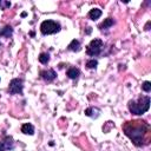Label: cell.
<instances>
[{
    "label": "cell",
    "instance_id": "cell-13",
    "mask_svg": "<svg viewBox=\"0 0 151 151\" xmlns=\"http://www.w3.org/2000/svg\"><path fill=\"white\" fill-rule=\"evenodd\" d=\"M113 24H114V20H113L112 18H107V19H105V20L99 25V28H100V29H106V28L111 27Z\"/></svg>",
    "mask_w": 151,
    "mask_h": 151
},
{
    "label": "cell",
    "instance_id": "cell-1",
    "mask_svg": "<svg viewBox=\"0 0 151 151\" xmlns=\"http://www.w3.org/2000/svg\"><path fill=\"white\" fill-rule=\"evenodd\" d=\"M123 131L126 137L136 145L142 146L149 143L150 125L144 120H131L123 125Z\"/></svg>",
    "mask_w": 151,
    "mask_h": 151
},
{
    "label": "cell",
    "instance_id": "cell-2",
    "mask_svg": "<svg viewBox=\"0 0 151 151\" xmlns=\"http://www.w3.org/2000/svg\"><path fill=\"white\" fill-rule=\"evenodd\" d=\"M127 107H129V111L132 114H136V116L143 114L150 107V97L149 96H143L137 101L136 100H130L129 104H127Z\"/></svg>",
    "mask_w": 151,
    "mask_h": 151
},
{
    "label": "cell",
    "instance_id": "cell-19",
    "mask_svg": "<svg viewBox=\"0 0 151 151\" xmlns=\"http://www.w3.org/2000/svg\"><path fill=\"white\" fill-rule=\"evenodd\" d=\"M5 150H6V147H5V145H4V142L0 140V151H5Z\"/></svg>",
    "mask_w": 151,
    "mask_h": 151
},
{
    "label": "cell",
    "instance_id": "cell-14",
    "mask_svg": "<svg viewBox=\"0 0 151 151\" xmlns=\"http://www.w3.org/2000/svg\"><path fill=\"white\" fill-rule=\"evenodd\" d=\"M39 61L41 64H47L50 61V54L48 53H40L39 55Z\"/></svg>",
    "mask_w": 151,
    "mask_h": 151
},
{
    "label": "cell",
    "instance_id": "cell-4",
    "mask_svg": "<svg viewBox=\"0 0 151 151\" xmlns=\"http://www.w3.org/2000/svg\"><path fill=\"white\" fill-rule=\"evenodd\" d=\"M103 46H104V42L101 39H93L86 46V53L91 57H96L101 52Z\"/></svg>",
    "mask_w": 151,
    "mask_h": 151
},
{
    "label": "cell",
    "instance_id": "cell-3",
    "mask_svg": "<svg viewBox=\"0 0 151 151\" xmlns=\"http://www.w3.org/2000/svg\"><path fill=\"white\" fill-rule=\"evenodd\" d=\"M60 31V24L54 20H45L40 24V32L44 35L54 34Z\"/></svg>",
    "mask_w": 151,
    "mask_h": 151
},
{
    "label": "cell",
    "instance_id": "cell-22",
    "mask_svg": "<svg viewBox=\"0 0 151 151\" xmlns=\"http://www.w3.org/2000/svg\"><path fill=\"white\" fill-rule=\"evenodd\" d=\"M0 47H1V42H0Z\"/></svg>",
    "mask_w": 151,
    "mask_h": 151
},
{
    "label": "cell",
    "instance_id": "cell-10",
    "mask_svg": "<svg viewBox=\"0 0 151 151\" xmlns=\"http://www.w3.org/2000/svg\"><path fill=\"white\" fill-rule=\"evenodd\" d=\"M2 142H4V145H5L6 150H12L14 147V142H13V138L11 136H6L2 139Z\"/></svg>",
    "mask_w": 151,
    "mask_h": 151
},
{
    "label": "cell",
    "instance_id": "cell-16",
    "mask_svg": "<svg viewBox=\"0 0 151 151\" xmlns=\"http://www.w3.org/2000/svg\"><path fill=\"white\" fill-rule=\"evenodd\" d=\"M97 65H98V61L96 59H90V60L86 61V67L87 68H96Z\"/></svg>",
    "mask_w": 151,
    "mask_h": 151
},
{
    "label": "cell",
    "instance_id": "cell-18",
    "mask_svg": "<svg viewBox=\"0 0 151 151\" xmlns=\"http://www.w3.org/2000/svg\"><path fill=\"white\" fill-rule=\"evenodd\" d=\"M11 7V2L9 1H5V0H0V9H7Z\"/></svg>",
    "mask_w": 151,
    "mask_h": 151
},
{
    "label": "cell",
    "instance_id": "cell-15",
    "mask_svg": "<svg viewBox=\"0 0 151 151\" xmlns=\"http://www.w3.org/2000/svg\"><path fill=\"white\" fill-rule=\"evenodd\" d=\"M94 112H99V110L98 109H93V107H88V109L85 110V114L86 116H88V117H96L97 118V116L94 114Z\"/></svg>",
    "mask_w": 151,
    "mask_h": 151
},
{
    "label": "cell",
    "instance_id": "cell-20",
    "mask_svg": "<svg viewBox=\"0 0 151 151\" xmlns=\"http://www.w3.org/2000/svg\"><path fill=\"white\" fill-rule=\"evenodd\" d=\"M149 25H150V21L146 22V25H145V31H149V29H150V28H149Z\"/></svg>",
    "mask_w": 151,
    "mask_h": 151
},
{
    "label": "cell",
    "instance_id": "cell-21",
    "mask_svg": "<svg viewBox=\"0 0 151 151\" xmlns=\"http://www.w3.org/2000/svg\"><path fill=\"white\" fill-rule=\"evenodd\" d=\"M27 14H26V12H24V13H21V17H26Z\"/></svg>",
    "mask_w": 151,
    "mask_h": 151
},
{
    "label": "cell",
    "instance_id": "cell-17",
    "mask_svg": "<svg viewBox=\"0 0 151 151\" xmlns=\"http://www.w3.org/2000/svg\"><path fill=\"white\" fill-rule=\"evenodd\" d=\"M142 90L144 92H150L151 91V83L150 81H144L142 85Z\"/></svg>",
    "mask_w": 151,
    "mask_h": 151
},
{
    "label": "cell",
    "instance_id": "cell-8",
    "mask_svg": "<svg viewBox=\"0 0 151 151\" xmlns=\"http://www.w3.org/2000/svg\"><path fill=\"white\" fill-rule=\"evenodd\" d=\"M21 132L25 134H33L34 133V126L29 123H25L21 126Z\"/></svg>",
    "mask_w": 151,
    "mask_h": 151
},
{
    "label": "cell",
    "instance_id": "cell-5",
    "mask_svg": "<svg viewBox=\"0 0 151 151\" xmlns=\"http://www.w3.org/2000/svg\"><path fill=\"white\" fill-rule=\"evenodd\" d=\"M22 88H24L22 80H21V79H18V78H14V79H12L11 83H9L8 92H9L11 94H21V93H22Z\"/></svg>",
    "mask_w": 151,
    "mask_h": 151
},
{
    "label": "cell",
    "instance_id": "cell-12",
    "mask_svg": "<svg viewBox=\"0 0 151 151\" xmlns=\"http://www.w3.org/2000/svg\"><path fill=\"white\" fill-rule=\"evenodd\" d=\"M12 33H13V29H12V27H11V26H8V25H6L4 28H1V29H0V35H1V37L9 38V37L12 35Z\"/></svg>",
    "mask_w": 151,
    "mask_h": 151
},
{
    "label": "cell",
    "instance_id": "cell-6",
    "mask_svg": "<svg viewBox=\"0 0 151 151\" xmlns=\"http://www.w3.org/2000/svg\"><path fill=\"white\" fill-rule=\"evenodd\" d=\"M40 77H41L45 81L50 83V81H52V80L55 79L57 73H55L54 70H42V71H40Z\"/></svg>",
    "mask_w": 151,
    "mask_h": 151
},
{
    "label": "cell",
    "instance_id": "cell-9",
    "mask_svg": "<svg viewBox=\"0 0 151 151\" xmlns=\"http://www.w3.org/2000/svg\"><path fill=\"white\" fill-rule=\"evenodd\" d=\"M88 18L91 19V20H97V19H99V17L101 15V11L99 9V8H92L90 12H88Z\"/></svg>",
    "mask_w": 151,
    "mask_h": 151
},
{
    "label": "cell",
    "instance_id": "cell-7",
    "mask_svg": "<svg viewBox=\"0 0 151 151\" xmlns=\"http://www.w3.org/2000/svg\"><path fill=\"white\" fill-rule=\"evenodd\" d=\"M66 76L70 78V79H77L79 76H80V71L79 68L77 67H70L66 72Z\"/></svg>",
    "mask_w": 151,
    "mask_h": 151
},
{
    "label": "cell",
    "instance_id": "cell-11",
    "mask_svg": "<svg viewBox=\"0 0 151 151\" xmlns=\"http://www.w3.org/2000/svg\"><path fill=\"white\" fill-rule=\"evenodd\" d=\"M67 48H68L70 51H73V52H78V51H80V42H79V40L73 39V40L68 44Z\"/></svg>",
    "mask_w": 151,
    "mask_h": 151
}]
</instances>
